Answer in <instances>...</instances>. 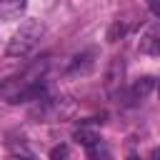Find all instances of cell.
<instances>
[{"label":"cell","mask_w":160,"mask_h":160,"mask_svg":"<svg viewBox=\"0 0 160 160\" xmlns=\"http://www.w3.org/2000/svg\"><path fill=\"white\" fill-rule=\"evenodd\" d=\"M68 155H70L68 145H58V148L50 150V158H52V160H60V158H68Z\"/></svg>","instance_id":"9"},{"label":"cell","mask_w":160,"mask_h":160,"mask_svg":"<svg viewBox=\"0 0 160 160\" xmlns=\"http://www.w3.org/2000/svg\"><path fill=\"white\" fill-rule=\"evenodd\" d=\"M150 158H160V148H155V150L150 152Z\"/></svg>","instance_id":"11"},{"label":"cell","mask_w":160,"mask_h":160,"mask_svg":"<svg viewBox=\"0 0 160 160\" xmlns=\"http://www.w3.org/2000/svg\"><path fill=\"white\" fill-rule=\"evenodd\" d=\"M28 8V0H0V20H15Z\"/></svg>","instance_id":"4"},{"label":"cell","mask_w":160,"mask_h":160,"mask_svg":"<svg viewBox=\"0 0 160 160\" xmlns=\"http://www.w3.org/2000/svg\"><path fill=\"white\" fill-rule=\"evenodd\" d=\"M125 32H128L125 22H120V20H118V22H112V25H110V30H108V42H118Z\"/></svg>","instance_id":"8"},{"label":"cell","mask_w":160,"mask_h":160,"mask_svg":"<svg viewBox=\"0 0 160 160\" xmlns=\"http://www.w3.org/2000/svg\"><path fill=\"white\" fill-rule=\"evenodd\" d=\"M122 72H125V62L122 58H112L110 65H108V72H105V88L110 92H118L122 88Z\"/></svg>","instance_id":"3"},{"label":"cell","mask_w":160,"mask_h":160,"mask_svg":"<svg viewBox=\"0 0 160 160\" xmlns=\"http://www.w3.org/2000/svg\"><path fill=\"white\" fill-rule=\"evenodd\" d=\"M72 138H75V140H78L80 145H85L88 150H90V148H95V145L100 142V135H98L95 130H90V128H78Z\"/></svg>","instance_id":"6"},{"label":"cell","mask_w":160,"mask_h":160,"mask_svg":"<svg viewBox=\"0 0 160 160\" xmlns=\"http://www.w3.org/2000/svg\"><path fill=\"white\" fill-rule=\"evenodd\" d=\"M152 88H155V78H150V75L138 78V80L132 82V88L128 90V95H125V105H135L138 100L148 98V92H150Z\"/></svg>","instance_id":"2"},{"label":"cell","mask_w":160,"mask_h":160,"mask_svg":"<svg viewBox=\"0 0 160 160\" xmlns=\"http://www.w3.org/2000/svg\"><path fill=\"white\" fill-rule=\"evenodd\" d=\"M158 100H160V80H158Z\"/></svg>","instance_id":"12"},{"label":"cell","mask_w":160,"mask_h":160,"mask_svg":"<svg viewBox=\"0 0 160 160\" xmlns=\"http://www.w3.org/2000/svg\"><path fill=\"white\" fill-rule=\"evenodd\" d=\"M148 5H150V10L160 18V0H148Z\"/></svg>","instance_id":"10"},{"label":"cell","mask_w":160,"mask_h":160,"mask_svg":"<svg viewBox=\"0 0 160 160\" xmlns=\"http://www.w3.org/2000/svg\"><path fill=\"white\" fill-rule=\"evenodd\" d=\"M140 52H142V55H160V38L145 35V38L140 40Z\"/></svg>","instance_id":"7"},{"label":"cell","mask_w":160,"mask_h":160,"mask_svg":"<svg viewBox=\"0 0 160 160\" xmlns=\"http://www.w3.org/2000/svg\"><path fill=\"white\" fill-rule=\"evenodd\" d=\"M42 32H45V28H42L40 20H25V22L15 30V35L10 38V42H8V55H12V58L28 55V52L38 45V40L42 38Z\"/></svg>","instance_id":"1"},{"label":"cell","mask_w":160,"mask_h":160,"mask_svg":"<svg viewBox=\"0 0 160 160\" xmlns=\"http://www.w3.org/2000/svg\"><path fill=\"white\" fill-rule=\"evenodd\" d=\"M92 58H95V52L90 50V52H82V55H75L72 58V62H70V72L72 75H88L90 70H92Z\"/></svg>","instance_id":"5"}]
</instances>
